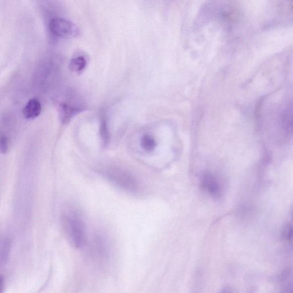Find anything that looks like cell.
<instances>
[{
	"instance_id": "5",
	"label": "cell",
	"mask_w": 293,
	"mask_h": 293,
	"mask_svg": "<svg viewBox=\"0 0 293 293\" xmlns=\"http://www.w3.org/2000/svg\"><path fill=\"white\" fill-rule=\"evenodd\" d=\"M102 236L97 235L94 238L92 245V252L94 256L99 260H104L107 258L108 247L106 242Z\"/></svg>"
},
{
	"instance_id": "13",
	"label": "cell",
	"mask_w": 293,
	"mask_h": 293,
	"mask_svg": "<svg viewBox=\"0 0 293 293\" xmlns=\"http://www.w3.org/2000/svg\"><path fill=\"white\" fill-rule=\"evenodd\" d=\"M3 285H4V280H3V277L0 276V293L3 291Z\"/></svg>"
},
{
	"instance_id": "4",
	"label": "cell",
	"mask_w": 293,
	"mask_h": 293,
	"mask_svg": "<svg viewBox=\"0 0 293 293\" xmlns=\"http://www.w3.org/2000/svg\"><path fill=\"white\" fill-rule=\"evenodd\" d=\"M202 186L213 197H219L220 193L219 182L211 174H206L203 176Z\"/></svg>"
},
{
	"instance_id": "7",
	"label": "cell",
	"mask_w": 293,
	"mask_h": 293,
	"mask_svg": "<svg viewBox=\"0 0 293 293\" xmlns=\"http://www.w3.org/2000/svg\"><path fill=\"white\" fill-rule=\"evenodd\" d=\"M292 106H289L283 112L282 116V127L285 133L288 134L292 132Z\"/></svg>"
},
{
	"instance_id": "8",
	"label": "cell",
	"mask_w": 293,
	"mask_h": 293,
	"mask_svg": "<svg viewBox=\"0 0 293 293\" xmlns=\"http://www.w3.org/2000/svg\"><path fill=\"white\" fill-rule=\"evenodd\" d=\"M87 65L85 58L82 56H78L71 60L70 67L74 72H80Z\"/></svg>"
},
{
	"instance_id": "3",
	"label": "cell",
	"mask_w": 293,
	"mask_h": 293,
	"mask_svg": "<svg viewBox=\"0 0 293 293\" xmlns=\"http://www.w3.org/2000/svg\"><path fill=\"white\" fill-rule=\"evenodd\" d=\"M49 29L52 35L59 38H70L80 34V29L76 24L62 18L52 19L49 24Z\"/></svg>"
},
{
	"instance_id": "6",
	"label": "cell",
	"mask_w": 293,
	"mask_h": 293,
	"mask_svg": "<svg viewBox=\"0 0 293 293\" xmlns=\"http://www.w3.org/2000/svg\"><path fill=\"white\" fill-rule=\"evenodd\" d=\"M41 111V104L38 100L31 99L24 107L22 113L26 119H34L40 114Z\"/></svg>"
},
{
	"instance_id": "9",
	"label": "cell",
	"mask_w": 293,
	"mask_h": 293,
	"mask_svg": "<svg viewBox=\"0 0 293 293\" xmlns=\"http://www.w3.org/2000/svg\"><path fill=\"white\" fill-rule=\"evenodd\" d=\"M142 146L143 148L149 152L155 148L156 143L152 137L146 135L142 139Z\"/></svg>"
},
{
	"instance_id": "12",
	"label": "cell",
	"mask_w": 293,
	"mask_h": 293,
	"mask_svg": "<svg viewBox=\"0 0 293 293\" xmlns=\"http://www.w3.org/2000/svg\"><path fill=\"white\" fill-rule=\"evenodd\" d=\"M101 135L102 137L104 144L107 145L109 140V135L106 122L103 120L101 126Z\"/></svg>"
},
{
	"instance_id": "2",
	"label": "cell",
	"mask_w": 293,
	"mask_h": 293,
	"mask_svg": "<svg viewBox=\"0 0 293 293\" xmlns=\"http://www.w3.org/2000/svg\"><path fill=\"white\" fill-rule=\"evenodd\" d=\"M107 178L116 187L129 193H137L141 189L137 179L125 171L112 169L106 172Z\"/></svg>"
},
{
	"instance_id": "10",
	"label": "cell",
	"mask_w": 293,
	"mask_h": 293,
	"mask_svg": "<svg viewBox=\"0 0 293 293\" xmlns=\"http://www.w3.org/2000/svg\"><path fill=\"white\" fill-rule=\"evenodd\" d=\"M8 149V142L4 135H0V152L6 153Z\"/></svg>"
},
{
	"instance_id": "11",
	"label": "cell",
	"mask_w": 293,
	"mask_h": 293,
	"mask_svg": "<svg viewBox=\"0 0 293 293\" xmlns=\"http://www.w3.org/2000/svg\"><path fill=\"white\" fill-rule=\"evenodd\" d=\"M293 235V228L291 224H287L283 231V237L285 240H291Z\"/></svg>"
},
{
	"instance_id": "1",
	"label": "cell",
	"mask_w": 293,
	"mask_h": 293,
	"mask_svg": "<svg viewBox=\"0 0 293 293\" xmlns=\"http://www.w3.org/2000/svg\"><path fill=\"white\" fill-rule=\"evenodd\" d=\"M66 228L70 242L76 249L84 245L86 239L85 224L79 213L71 210L65 220Z\"/></svg>"
}]
</instances>
